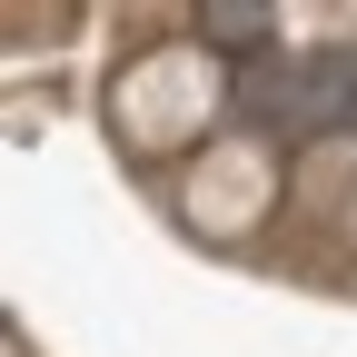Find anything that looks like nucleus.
<instances>
[{
    "label": "nucleus",
    "instance_id": "nucleus-1",
    "mask_svg": "<svg viewBox=\"0 0 357 357\" xmlns=\"http://www.w3.org/2000/svg\"><path fill=\"white\" fill-rule=\"evenodd\" d=\"M218 100H229V79H218L208 50H159L109 89V119H119L129 149H178V139H199L218 119Z\"/></svg>",
    "mask_w": 357,
    "mask_h": 357
},
{
    "label": "nucleus",
    "instance_id": "nucleus-2",
    "mask_svg": "<svg viewBox=\"0 0 357 357\" xmlns=\"http://www.w3.org/2000/svg\"><path fill=\"white\" fill-rule=\"evenodd\" d=\"M288 169L268 139H208L189 169H178V218H189L199 238H248L268 208H278Z\"/></svg>",
    "mask_w": 357,
    "mask_h": 357
},
{
    "label": "nucleus",
    "instance_id": "nucleus-3",
    "mask_svg": "<svg viewBox=\"0 0 357 357\" xmlns=\"http://www.w3.org/2000/svg\"><path fill=\"white\" fill-rule=\"evenodd\" d=\"M337 229H347V248H357V189H347V208H337Z\"/></svg>",
    "mask_w": 357,
    "mask_h": 357
}]
</instances>
